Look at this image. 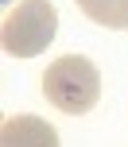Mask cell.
<instances>
[{
    "instance_id": "3",
    "label": "cell",
    "mask_w": 128,
    "mask_h": 147,
    "mask_svg": "<svg viewBox=\"0 0 128 147\" xmlns=\"http://www.w3.org/2000/svg\"><path fill=\"white\" fill-rule=\"evenodd\" d=\"M0 147H58V132L43 116H12L4 120Z\"/></svg>"
},
{
    "instance_id": "1",
    "label": "cell",
    "mask_w": 128,
    "mask_h": 147,
    "mask_svg": "<svg viewBox=\"0 0 128 147\" xmlns=\"http://www.w3.org/2000/svg\"><path fill=\"white\" fill-rule=\"evenodd\" d=\"M43 93L54 109L70 112V116H82L101 97V74L85 54H62L43 74Z\"/></svg>"
},
{
    "instance_id": "2",
    "label": "cell",
    "mask_w": 128,
    "mask_h": 147,
    "mask_svg": "<svg viewBox=\"0 0 128 147\" xmlns=\"http://www.w3.org/2000/svg\"><path fill=\"white\" fill-rule=\"evenodd\" d=\"M58 12L51 0H20L16 12L4 20V54L12 58H35L54 43Z\"/></svg>"
},
{
    "instance_id": "4",
    "label": "cell",
    "mask_w": 128,
    "mask_h": 147,
    "mask_svg": "<svg viewBox=\"0 0 128 147\" xmlns=\"http://www.w3.org/2000/svg\"><path fill=\"white\" fill-rule=\"evenodd\" d=\"M93 23L113 31H128V0H74Z\"/></svg>"
}]
</instances>
